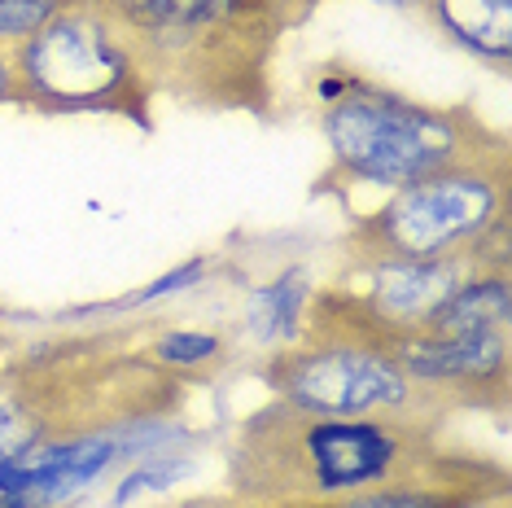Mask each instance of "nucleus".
Returning a JSON list of instances; mask_svg holds the SVG:
<instances>
[{
	"mask_svg": "<svg viewBox=\"0 0 512 508\" xmlns=\"http://www.w3.org/2000/svg\"><path fill=\"white\" fill-rule=\"evenodd\" d=\"M425 14L447 40L508 71L512 62V0H425Z\"/></svg>",
	"mask_w": 512,
	"mask_h": 508,
	"instance_id": "10",
	"label": "nucleus"
},
{
	"mask_svg": "<svg viewBox=\"0 0 512 508\" xmlns=\"http://www.w3.org/2000/svg\"><path fill=\"white\" fill-rule=\"evenodd\" d=\"M281 5H289V9H311L316 0H281Z\"/></svg>",
	"mask_w": 512,
	"mask_h": 508,
	"instance_id": "18",
	"label": "nucleus"
},
{
	"mask_svg": "<svg viewBox=\"0 0 512 508\" xmlns=\"http://www.w3.org/2000/svg\"><path fill=\"white\" fill-rule=\"evenodd\" d=\"M228 478L246 500H337L394 482L486 487L504 469L447 452L438 417H316L272 399L237 425Z\"/></svg>",
	"mask_w": 512,
	"mask_h": 508,
	"instance_id": "1",
	"label": "nucleus"
},
{
	"mask_svg": "<svg viewBox=\"0 0 512 508\" xmlns=\"http://www.w3.org/2000/svg\"><path fill=\"white\" fill-rule=\"evenodd\" d=\"M473 508H504V504H491V500H482V504H473Z\"/></svg>",
	"mask_w": 512,
	"mask_h": 508,
	"instance_id": "19",
	"label": "nucleus"
},
{
	"mask_svg": "<svg viewBox=\"0 0 512 508\" xmlns=\"http://www.w3.org/2000/svg\"><path fill=\"white\" fill-rule=\"evenodd\" d=\"M176 438V425L158 417L119 425V430H92L36 443L0 465V508H62L119 465H136V460L154 456L158 447H171Z\"/></svg>",
	"mask_w": 512,
	"mask_h": 508,
	"instance_id": "7",
	"label": "nucleus"
},
{
	"mask_svg": "<svg viewBox=\"0 0 512 508\" xmlns=\"http://www.w3.org/2000/svg\"><path fill=\"white\" fill-rule=\"evenodd\" d=\"M211 272V259H189V263H180L176 272H167V276H158V281H149L141 294H132V298H123V307H149V303H158V298H171V294H180V290H189V285H197L202 276Z\"/></svg>",
	"mask_w": 512,
	"mask_h": 508,
	"instance_id": "15",
	"label": "nucleus"
},
{
	"mask_svg": "<svg viewBox=\"0 0 512 508\" xmlns=\"http://www.w3.org/2000/svg\"><path fill=\"white\" fill-rule=\"evenodd\" d=\"M486 500L482 482H394L337 500H316V508H473Z\"/></svg>",
	"mask_w": 512,
	"mask_h": 508,
	"instance_id": "12",
	"label": "nucleus"
},
{
	"mask_svg": "<svg viewBox=\"0 0 512 508\" xmlns=\"http://www.w3.org/2000/svg\"><path fill=\"white\" fill-rule=\"evenodd\" d=\"M381 5H394V9H425V0H381Z\"/></svg>",
	"mask_w": 512,
	"mask_h": 508,
	"instance_id": "17",
	"label": "nucleus"
},
{
	"mask_svg": "<svg viewBox=\"0 0 512 508\" xmlns=\"http://www.w3.org/2000/svg\"><path fill=\"white\" fill-rule=\"evenodd\" d=\"M307 303H311V276L302 268H285L281 276L250 294L246 307V325L259 342H298L302 320H307Z\"/></svg>",
	"mask_w": 512,
	"mask_h": 508,
	"instance_id": "11",
	"label": "nucleus"
},
{
	"mask_svg": "<svg viewBox=\"0 0 512 508\" xmlns=\"http://www.w3.org/2000/svg\"><path fill=\"white\" fill-rule=\"evenodd\" d=\"M320 132L333 176L368 189H407L460 163L508 154V141L469 106H429L333 66L320 79Z\"/></svg>",
	"mask_w": 512,
	"mask_h": 508,
	"instance_id": "3",
	"label": "nucleus"
},
{
	"mask_svg": "<svg viewBox=\"0 0 512 508\" xmlns=\"http://www.w3.org/2000/svg\"><path fill=\"white\" fill-rule=\"evenodd\" d=\"M508 219V154L460 163L438 171L429 180H416L407 189H394L386 206H377L346 233V246L355 259L372 263H412L460 254L477 237H486L495 224Z\"/></svg>",
	"mask_w": 512,
	"mask_h": 508,
	"instance_id": "5",
	"label": "nucleus"
},
{
	"mask_svg": "<svg viewBox=\"0 0 512 508\" xmlns=\"http://www.w3.org/2000/svg\"><path fill=\"white\" fill-rule=\"evenodd\" d=\"M473 272H486V268L469 250L438 254V259H412V263H372L368 290L359 294V303H364L372 316L386 320V325L416 329L429 311Z\"/></svg>",
	"mask_w": 512,
	"mask_h": 508,
	"instance_id": "8",
	"label": "nucleus"
},
{
	"mask_svg": "<svg viewBox=\"0 0 512 508\" xmlns=\"http://www.w3.org/2000/svg\"><path fill=\"white\" fill-rule=\"evenodd\" d=\"M508 325H512L508 272H473L429 311L416 325V333L442 342H482V338H508Z\"/></svg>",
	"mask_w": 512,
	"mask_h": 508,
	"instance_id": "9",
	"label": "nucleus"
},
{
	"mask_svg": "<svg viewBox=\"0 0 512 508\" xmlns=\"http://www.w3.org/2000/svg\"><path fill=\"white\" fill-rule=\"evenodd\" d=\"M0 106H18V75H14V49L0 40Z\"/></svg>",
	"mask_w": 512,
	"mask_h": 508,
	"instance_id": "16",
	"label": "nucleus"
},
{
	"mask_svg": "<svg viewBox=\"0 0 512 508\" xmlns=\"http://www.w3.org/2000/svg\"><path fill=\"white\" fill-rule=\"evenodd\" d=\"M276 399L316 417H438L442 395L412 381L390 355L351 338H302L259 368Z\"/></svg>",
	"mask_w": 512,
	"mask_h": 508,
	"instance_id": "6",
	"label": "nucleus"
},
{
	"mask_svg": "<svg viewBox=\"0 0 512 508\" xmlns=\"http://www.w3.org/2000/svg\"><path fill=\"white\" fill-rule=\"evenodd\" d=\"M18 106L40 114H123L149 127L154 88L110 0H62L14 44Z\"/></svg>",
	"mask_w": 512,
	"mask_h": 508,
	"instance_id": "4",
	"label": "nucleus"
},
{
	"mask_svg": "<svg viewBox=\"0 0 512 508\" xmlns=\"http://www.w3.org/2000/svg\"><path fill=\"white\" fill-rule=\"evenodd\" d=\"M219 355H224V342L202 329H171L149 346V360L171 368V373H180V368H202V364L219 360Z\"/></svg>",
	"mask_w": 512,
	"mask_h": 508,
	"instance_id": "13",
	"label": "nucleus"
},
{
	"mask_svg": "<svg viewBox=\"0 0 512 508\" xmlns=\"http://www.w3.org/2000/svg\"><path fill=\"white\" fill-rule=\"evenodd\" d=\"M154 92L206 110H259L276 36L289 27L281 0H110Z\"/></svg>",
	"mask_w": 512,
	"mask_h": 508,
	"instance_id": "2",
	"label": "nucleus"
},
{
	"mask_svg": "<svg viewBox=\"0 0 512 508\" xmlns=\"http://www.w3.org/2000/svg\"><path fill=\"white\" fill-rule=\"evenodd\" d=\"M184 473H189V460H180V456H171V460L145 456V460H136L132 473L119 482V491H114V504H132L141 491H167L176 478H184Z\"/></svg>",
	"mask_w": 512,
	"mask_h": 508,
	"instance_id": "14",
	"label": "nucleus"
}]
</instances>
